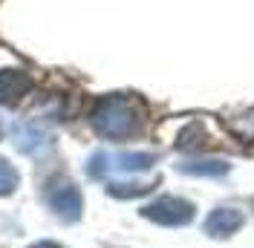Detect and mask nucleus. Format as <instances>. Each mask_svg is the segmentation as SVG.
I'll return each instance as SVG.
<instances>
[{
  "label": "nucleus",
  "instance_id": "nucleus-1",
  "mask_svg": "<svg viewBox=\"0 0 254 248\" xmlns=\"http://www.w3.org/2000/svg\"><path fill=\"white\" fill-rule=\"evenodd\" d=\"M90 122H93V130L101 136V139H113L122 141L130 139L142 130L144 124V107L139 98L133 95H101L95 101L93 113H90Z\"/></svg>",
  "mask_w": 254,
  "mask_h": 248
},
{
  "label": "nucleus",
  "instance_id": "nucleus-2",
  "mask_svg": "<svg viewBox=\"0 0 254 248\" xmlns=\"http://www.w3.org/2000/svg\"><path fill=\"white\" fill-rule=\"evenodd\" d=\"M44 199L47 205L55 211V217L64 219V222H78L81 219V208H84V199H81V190L75 187V182L69 179H49L47 187H44Z\"/></svg>",
  "mask_w": 254,
  "mask_h": 248
},
{
  "label": "nucleus",
  "instance_id": "nucleus-3",
  "mask_svg": "<svg viewBox=\"0 0 254 248\" xmlns=\"http://www.w3.org/2000/svg\"><path fill=\"white\" fill-rule=\"evenodd\" d=\"M193 211L196 208L182 196H159L142 208V217L156 222V225H165V228H179L193 219Z\"/></svg>",
  "mask_w": 254,
  "mask_h": 248
},
{
  "label": "nucleus",
  "instance_id": "nucleus-4",
  "mask_svg": "<svg viewBox=\"0 0 254 248\" xmlns=\"http://www.w3.org/2000/svg\"><path fill=\"white\" fill-rule=\"evenodd\" d=\"M35 87L29 72L23 69H0V104L3 107H15L17 101H23V95H29Z\"/></svg>",
  "mask_w": 254,
  "mask_h": 248
},
{
  "label": "nucleus",
  "instance_id": "nucleus-5",
  "mask_svg": "<svg viewBox=\"0 0 254 248\" xmlns=\"http://www.w3.org/2000/svg\"><path fill=\"white\" fill-rule=\"evenodd\" d=\"M246 225V214L237 211V208H217V211H211L205 217V234L208 237H214V240H225V237H231V234H237L240 228Z\"/></svg>",
  "mask_w": 254,
  "mask_h": 248
},
{
  "label": "nucleus",
  "instance_id": "nucleus-6",
  "mask_svg": "<svg viewBox=\"0 0 254 248\" xmlns=\"http://www.w3.org/2000/svg\"><path fill=\"white\" fill-rule=\"evenodd\" d=\"M176 171L188 173V176H225L228 162H222V159H196V162H179Z\"/></svg>",
  "mask_w": 254,
  "mask_h": 248
},
{
  "label": "nucleus",
  "instance_id": "nucleus-7",
  "mask_svg": "<svg viewBox=\"0 0 254 248\" xmlns=\"http://www.w3.org/2000/svg\"><path fill=\"white\" fill-rule=\"evenodd\" d=\"M44 141H47V136H44L38 127L23 124V127H17L15 130V147L17 150H23V153H35V150H41Z\"/></svg>",
  "mask_w": 254,
  "mask_h": 248
},
{
  "label": "nucleus",
  "instance_id": "nucleus-8",
  "mask_svg": "<svg viewBox=\"0 0 254 248\" xmlns=\"http://www.w3.org/2000/svg\"><path fill=\"white\" fill-rule=\"evenodd\" d=\"M156 182H107V193L116 196V199H136V196H144Z\"/></svg>",
  "mask_w": 254,
  "mask_h": 248
},
{
  "label": "nucleus",
  "instance_id": "nucleus-9",
  "mask_svg": "<svg viewBox=\"0 0 254 248\" xmlns=\"http://www.w3.org/2000/svg\"><path fill=\"white\" fill-rule=\"evenodd\" d=\"M205 144H208V133L199 122H193L188 130H182V136L176 139V147H179V150H199V147H205Z\"/></svg>",
  "mask_w": 254,
  "mask_h": 248
},
{
  "label": "nucleus",
  "instance_id": "nucleus-10",
  "mask_svg": "<svg viewBox=\"0 0 254 248\" xmlns=\"http://www.w3.org/2000/svg\"><path fill=\"white\" fill-rule=\"evenodd\" d=\"M17 182H20L17 171L3 159V156H0V196H9V193L17 187Z\"/></svg>",
  "mask_w": 254,
  "mask_h": 248
},
{
  "label": "nucleus",
  "instance_id": "nucleus-11",
  "mask_svg": "<svg viewBox=\"0 0 254 248\" xmlns=\"http://www.w3.org/2000/svg\"><path fill=\"white\" fill-rule=\"evenodd\" d=\"M32 248H64V246H58V243H49V240H44V243H35Z\"/></svg>",
  "mask_w": 254,
  "mask_h": 248
}]
</instances>
